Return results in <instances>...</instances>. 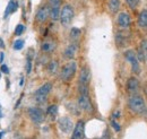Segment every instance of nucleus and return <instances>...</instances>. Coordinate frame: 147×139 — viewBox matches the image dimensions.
<instances>
[{
  "label": "nucleus",
  "mask_w": 147,
  "mask_h": 139,
  "mask_svg": "<svg viewBox=\"0 0 147 139\" xmlns=\"http://www.w3.org/2000/svg\"><path fill=\"white\" fill-rule=\"evenodd\" d=\"M128 106L134 113L142 114L146 111V103L140 95L134 94L132 96H130L128 100Z\"/></svg>",
  "instance_id": "nucleus-1"
},
{
  "label": "nucleus",
  "mask_w": 147,
  "mask_h": 139,
  "mask_svg": "<svg viewBox=\"0 0 147 139\" xmlns=\"http://www.w3.org/2000/svg\"><path fill=\"white\" fill-rule=\"evenodd\" d=\"M76 71H77V65H76V62L75 61H69L68 63H66L62 67L61 72H60V78L63 82L68 83V82H70L74 78Z\"/></svg>",
  "instance_id": "nucleus-2"
},
{
  "label": "nucleus",
  "mask_w": 147,
  "mask_h": 139,
  "mask_svg": "<svg viewBox=\"0 0 147 139\" xmlns=\"http://www.w3.org/2000/svg\"><path fill=\"white\" fill-rule=\"evenodd\" d=\"M74 8L70 6V5H66L62 7V9L60 10V22L62 24V26L67 27L68 25H70V23L73 22L74 18Z\"/></svg>",
  "instance_id": "nucleus-3"
},
{
  "label": "nucleus",
  "mask_w": 147,
  "mask_h": 139,
  "mask_svg": "<svg viewBox=\"0 0 147 139\" xmlns=\"http://www.w3.org/2000/svg\"><path fill=\"white\" fill-rule=\"evenodd\" d=\"M51 89H52V84L51 83H45L44 85H42L34 94L35 101L37 103H44L47 101V97H48L49 93L51 92Z\"/></svg>",
  "instance_id": "nucleus-4"
},
{
  "label": "nucleus",
  "mask_w": 147,
  "mask_h": 139,
  "mask_svg": "<svg viewBox=\"0 0 147 139\" xmlns=\"http://www.w3.org/2000/svg\"><path fill=\"white\" fill-rule=\"evenodd\" d=\"M125 58L127 59V61L131 65V70H132V72L136 74V75H139L142 69H140V65H139V61H138V59H137V55H136L135 51H132V50L126 51V52H125Z\"/></svg>",
  "instance_id": "nucleus-5"
},
{
  "label": "nucleus",
  "mask_w": 147,
  "mask_h": 139,
  "mask_svg": "<svg viewBox=\"0 0 147 139\" xmlns=\"http://www.w3.org/2000/svg\"><path fill=\"white\" fill-rule=\"evenodd\" d=\"M27 113H28V117L30 119L32 120V122H34L35 124H40L44 121L45 119V114L44 112L38 109V107H30L27 110Z\"/></svg>",
  "instance_id": "nucleus-6"
},
{
  "label": "nucleus",
  "mask_w": 147,
  "mask_h": 139,
  "mask_svg": "<svg viewBox=\"0 0 147 139\" xmlns=\"http://www.w3.org/2000/svg\"><path fill=\"white\" fill-rule=\"evenodd\" d=\"M58 127L61 132L63 134H70L74 129V123L69 117H61L58 120Z\"/></svg>",
  "instance_id": "nucleus-7"
},
{
  "label": "nucleus",
  "mask_w": 147,
  "mask_h": 139,
  "mask_svg": "<svg viewBox=\"0 0 147 139\" xmlns=\"http://www.w3.org/2000/svg\"><path fill=\"white\" fill-rule=\"evenodd\" d=\"M78 107L83 111H86V112H93L94 107H93V104L88 97V95H79L78 97Z\"/></svg>",
  "instance_id": "nucleus-8"
},
{
  "label": "nucleus",
  "mask_w": 147,
  "mask_h": 139,
  "mask_svg": "<svg viewBox=\"0 0 147 139\" xmlns=\"http://www.w3.org/2000/svg\"><path fill=\"white\" fill-rule=\"evenodd\" d=\"M73 139H83L85 138V122L83 120H79L75 124L73 129Z\"/></svg>",
  "instance_id": "nucleus-9"
},
{
  "label": "nucleus",
  "mask_w": 147,
  "mask_h": 139,
  "mask_svg": "<svg viewBox=\"0 0 147 139\" xmlns=\"http://www.w3.org/2000/svg\"><path fill=\"white\" fill-rule=\"evenodd\" d=\"M91 78H92V74L91 69L88 66H84L80 70V75H79V84L83 85H88L91 83Z\"/></svg>",
  "instance_id": "nucleus-10"
},
{
  "label": "nucleus",
  "mask_w": 147,
  "mask_h": 139,
  "mask_svg": "<svg viewBox=\"0 0 147 139\" xmlns=\"http://www.w3.org/2000/svg\"><path fill=\"white\" fill-rule=\"evenodd\" d=\"M50 16V7L49 6H43L41 7L36 13V20L38 23H44Z\"/></svg>",
  "instance_id": "nucleus-11"
},
{
  "label": "nucleus",
  "mask_w": 147,
  "mask_h": 139,
  "mask_svg": "<svg viewBox=\"0 0 147 139\" xmlns=\"http://www.w3.org/2000/svg\"><path fill=\"white\" fill-rule=\"evenodd\" d=\"M131 19L127 13H120L118 16V25L122 28V30H127L130 26Z\"/></svg>",
  "instance_id": "nucleus-12"
},
{
  "label": "nucleus",
  "mask_w": 147,
  "mask_h": 139,
  "mask_svg": "<svg viewBox=\"0 0 147 139\" xmlns=\"http://www.w3.org/2000/svg\"><path fill=\"white\" fill-rule=\"evenodd\" d=\"M139 89V82L136 77H130L127 80V90L131 94L137 93Z\"/></svg>",
  "instance_id": "nucleus-13"
},
{
  "label": "nucleus",
  "mask_w": 147,
  "mask_h": 139,
  "mask_svg": "<svg viewBox=\"0 0 147 139\" xmlns=\"http://www.w3.org/2000/svg\"><path fill=\"white\" fill-rule=\"evenodd\" d=\"M129 38H130V35L123 32H118L115 35V42L119 47H125L129 44Z\"/></svg>",
  "instance_id": "nucleus-14"
},
{
  "label": "nucleus",
  "mask_w": 147,
  "mask_h": 139,
  "mask_svg": "<svg viewBox=\"0 0 147 139\" xmlns=\"http://www.w3.org/2000/svg\"><path fill=\"white\" fill-rule=\"evenodd\" d=\"M77 50H78V47H77V44H76V42H74L71 44H69L67 48H66V50H65V52H63V55H65V58H67V59H74V57L76 55V53H77Z\"/></svg>",
  "instance_id": "nucleus-15"
},
{
  "label": "nucleus",
  "mask_w": 147,
  "mask_h": 139,
  "mask_svg": "<svg viewBox=\"0 0 147 139\" xmlns=\"http://www.w3.org/2000/svg\"><path fill=\"white\" fill-rule=\"evenodd\" d=\"M18 9V3L14 0H10L6 7V10H5V14H3V18H7L10 14H14L16 13Z\"/></svg>",
  "instance_id": "nucleus-16"
},
{
  "label": "nucleus",
  "mask_w": 147,
  "mask_h": 139,
  "mask_svg": "<svg viewBox=\"0 0 147 139\" xmlns=\"http://www.w3.org/2000/svg\"><path fill=\"white\" fill-rule=\"evenodd\" d=\"M55 43L53 41H45V42H43L42 44H41V50H42V52L44 53H51L55 51Z\"/></svg>",
  "instance_id": "nucleus-17"
},
{
  "label": "nucleus",
  "mask_w": 147,
  "mask_h": 139,
  "mask_svg": "<svg viewBox=\"0 0 147 139\" xmlns=\"http://www.w3.org/2000/svg\"><path fill=\"white\" fill-rule=\"evenodd\" d=\"M138 25L142 28H147V9H144L140 11L138 16Z\"/></svg>",
  "instance_id": "nucleus-18"
},
{
  "label": "nucleus",
  "mask_w": 147,
  "mask_h": 139,
  "mask_svg": "<svg viewBox=\"0 0 147 139\" xmlns=\"http://www.w3.org/2000/svg\"><path fill=\"white\" fill-rule=\"evenodd\" d=\"M108 7H109V10L111 13H113V14L118 13L120 9V0H109Z\"/></svg>",
  "instance_id": "nucleus-19"
},
{
  "label": "nucleus",
  "mask_w": 147,
  "mask_h": 139,
  "mask_svg": "<svg viewBox=\"0 0 147 139\" xmlns=\"http://www.w3.org/2000/svg\"><path fill=\"white\" fill-rule=\"evenodd\" d=\"M58 69H59V65H58V61L55 60H52L49 62L48 65V72L50 75H55L58 72Z\"/></svg>",
  "instance_id": "nucleus-20"
},
{
  "label": "nucleus",
  "mask_w": 147,
  "mask_h": 139,
  "mask_svg": "<svg viewBox=\"0 0 147 139\" xmlns=\"http://www.w3.org/2000/svg\"><path fill=\"white\" fill-rule=\"evenodd\" d=\"M52 20H59L60 18V7H50V16Z\"/></svg>",
  "instance_id": "nucleus-21"
},
{
  "label": "nucleus",
  "mask_w": 147,
  "mask_h": 139,
  "mask_svg": "<svg viewBox=\"0 0 147 139\" xmlns=\"http://www.w3.org/2000/svg\"><path fill=\"white\" fill-rule=\"evenodd\" d=\"M80 34H82V31H80L79 28L73 27L71 31H70V37L73 38L74 41H77V40L80 37Z\"/></svg>",
  "instance_id": "nucleus-22"
},
{
  "label": "nucleus",
  "mask_w": 147,
  "mask_h": 139,
  "mask_svg": "<svg viewBox=\"0 0 147 139\" xmlns=\"http://www.w3.org/2000/svg\"><path fill=\"white\" fill-rule=\"evenodd\" d=\"M47 113H48L49 115H51L52 118H55V115L58 114V106H57V105H50V106L48 107Z\"/></svg>",
  "instance_id": "nucleus-23"
},
{
  "label": "nucleus",
  "mask_w": 147,
  "mask_h": 139,
  "mask_svg": "<svg viewBox=\"0 0 147 139\" xmlns=\"http://www.w3.org/2000/svg\"><path fill=\"white\" fill-rule=\"evenodd\" d=\"M78 92H79V94H82V95H88V94H90L88 85L79 84V86H78Z\"/></svg>",
  "instance_id": "nucleus-24"
},
{
  "label": "nucleus",
  "mask_w": 147,
  "mask_h": 139,
  "mask_svg": "<svg viewBox=\"0 0 147 139\" xmlns=\"http://www.w3.org/2000/svg\"><path fill=\"white\" fill-rule=\"evenodd\" d=\"M24 40H16L13 44V49L14 50H22L24 48Z\"/></svg>",
  "instance_id": "nucleus-25"
},
{
  "label": "nucleus",
  "mask_w": 147,
  "mask_h": 139,
  "mask_svg": "<svg viewBox=\"0 0 147 139\" xmlns=\"http://www.w3.org/2000/svg\"><path fill=\"white\" fill-rule=\"evenodd\" d=\"M139 49L143 51V53L145 54V57L147 58V40H142L140 45H139Z\"/></svg>",
  "instance_id": "nucleus-26"
},
{
  "label": "nucleus",
  "mask_w": 147,
  "mask_h": 139,
  "mask_svg": "<svg viewBox=\"0 0 147 139\" xmlns=\"http://www.w3.org/2000/svg\"><path fill=\"white\" fill-rule=\"evenodd\" d=\"M25 31V25H23V24H18L17 26H16V28H15V35H19L23 34V32Z\"/></svg>",
  "instance_id": "nucleus-27"
},
{
  "label": "nucleus",
  "mask_w": 147,
  "mask_h": 139,
  "mask_svg": "<svg viewBox=\"0 0 147 139\" xmlns=\"http://www.w3.org/2000/svg\"><path fill=\"white\" fill-rule=\"evenodd\" d=\"M126 2L131 9L137 8V6L139 5V0H126Z\"/></svg>",
  "instance_id": "nucleus-28"
},
{
  "label": "nucleus",
  "mask_w": 147,
  "mask_h": 139,
  "mask_svg": "<svg viewBox=\"0 0 147 139\" xmlns=\"http://www.w3.org/2000/svg\"><path fill=\"white\" fill-rule=\"evenodd\" d=\"M111 126H112V128L117 131V132H119L120 130H121V128H120V126H119V123L115 121V120H112L111 121Z\"/></svg>",
  "instance_id": "nucleus-29"
},
{
  "label": "nucleus",
  "mask_w": 147,
  "mask_h": 139,
  "mask_svg": "<svg viewBox=\"0 0 147 139\" xmlns=\"http://www.w3.org/2000/svg\"><path fill=\"white\" fill-rule=\"evenodd\" d=\"M50 1V7H60L61 0H49Z\"/></svg>",
  "instance_id": "nucleus-30"
},
{
  "label": "nucleus",
  "mask_w": 147,
  "mask_h": 139,
  "mask_svg": "<svg viewBox=\"0 0 147 139\" xmlns=\"http://www.w3.org/2000/svg\"><path fill=\"white\" fill-rule=\"evenodd\" d=\"M0 70H1V72L5 74V75H8V74H9V69H8V67H7L6 65H2Z\"/></svg>",
  "instance_id": "nucleus-31"
},
{
  "label": "nucleus",
  "mask_w": 147,
  "mask_h": 139,
  "mask_svg": "<svg viewBox=\"0 0 147 139\" xmlns=\"http://www.w3.org/2000/svg\"><path fill=\"white\" fill-rule=\"evenodd\" d=\"M119 117H120V111H117L113 113V119H118Z\"/></svg>",
  "instance_id": "nucleus-32"
},
{
  "label": "nucleus",
  "mask_w": 147,
  "mask_h": 139,
  "mask_svg": "<svg viewBox=\"0 0 147 139\" xmlns=\"http://www.w3.org/2000/svg\"><path fill=\"white\" fill-rule=\"evenodd\" d=\"M24 83H25V79H24V77H22L20 78V82H19V86H24Z\"/></svg>",
  "instance_id": "nucleus-33"
},
{
  "label": "nucleus",
  "mask_w": 147,
  "mask_h": 139,
  "mask_svg": "<svg viewBox=\"0 0 147 139\" xmlns=\"http://www.w3.org/2000/svg\"><path fill=\"white\" fill-rule=\"evenodd\" d=\"M0 48H1V49H3V48H5V43H3L2 38H0Z\"/></svg>",
  "instance_id": "nucleus-34"
},
{
  "label": "nucleus",
  "mask_w": 147,
  "mask_h": 139,
  "mask_svg": "<svg viewBox=\"0 0 147 139\" xmlns=\"http://www.w3.org/2000/svg\"><path fill=\"white\" fill-rule=\"evenodd\" d=\"M0 62H1V63L3 62V52L0 53Z\"/></svg>",
  "instance_id": "nucleus-35"
},
{
  "label": "nucleus",
  "mask_w": 147,
  "mask_h": 139,
  "mask_svg": "<svg viewBox=\"0 0 147 139\" xmlns=\"http://www.w3.org/2000/svg\"><path fill=\"white\" fill-rule=\"evenodd\" d=\"M5 134H6V131H0V138H2L5 136Z\"/></svg>",
  "instance_id": "nucleus-36"
},
{
  "label": "nucleus",
  "mask_w": 147,
  "mask_h": 139,
  "mask_svg": "<svg viewBox=\"0 0 147 139\" xmlns=\"http://www.w3.org/2000/svg\"><path fill=\"white\" fill-rule=\"evenodd\" d=\"M3 117V113H2V110H1V105H0V119Z\"/></svg>",
  "instance_id": "nucleus-37"
},
{
  "label": "nucleus",
  "mask_w": 147,
  "mask_h": 139,
  "mask_svg": "<svg viewBox=\"0 0 147 139\" xmlns=\"http://www.w3.org/2000/svg\"><path fill=\"white\" fill-rule=\"evenodd\" d=\"M146 61H147V58H146Z\"/></svg>",
  "instance_id": "nucleus-38"
}]
</instances>
